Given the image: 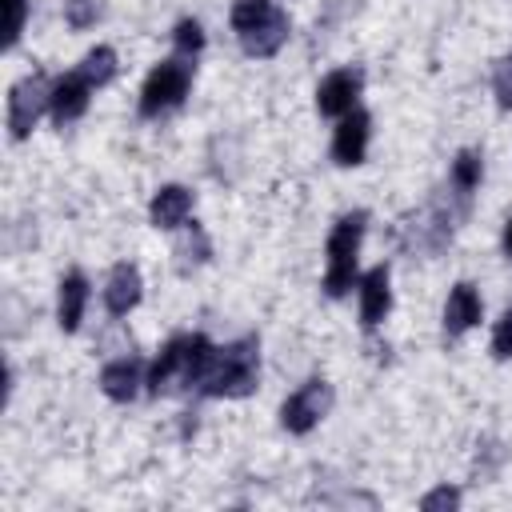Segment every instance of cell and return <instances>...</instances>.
I'll return each mask as SVG.
<instances>
[{
    "instance_id": "obj_16",
    "label": "cell",
    "mask_w": 512,
    "mask_h": 512,
    "mask_svg": "<svg viewBox=\"0 0 512 512\" xmlns=\"http://www.w3.org/2000/svg\"><path fill=\"white\" fill-rule=\"evenodd\" d=\"M84 304H88V280L80 272H68L60 280V296H56V320L64 332H76L84 320Z\"/></svg>"
},
{
    "instance_id": "obj_22",
    "label": "cell",
    "mask_w": 512,
    "mask_h": 512,
    "mask_svg": "<svg viewBox=\"0 0 512 512\" xmlns=\"http://www.w3.org/2000/svg\"><path fill=\"white\" fill-rule=\"evenodd\" d=\"M492 356L496 360H512V304L500 312V320L492 328Z\"/></svg>"
},
{
    "instance_id": "obj_3",
    "label": "cell",
    "mask_w": 512,
    "mask_h": 512,
    "mask_svg": "<svg viewBox=\"0 0 512 512\" xmlns=\"http://www.w3.org/2000/svg\"><path fill=\"white\" fill-rule=\"evenodd\" d=\"M364 212H348L332 224L328 232V268H324V288L328 296H344L356 280V256H360V240H364Z\"/></svg>"
},
{
    "instance_id": "obj_7",
    "label": "cell",
    "mask_w": 512,
    "mask_h": 512,
    "mask_svg": "<svg viewBox=\"0 0 512 512\" xmlns=\"http://www.w3.org/2000/svg\"><path fill=\"white\" fill-rule=\"evenodd\" d=\"M360 88H364V72L360 68H336L320 80L316 88V108L320 116H348L360 100Z\"/></svg>"
},
{
    "instance_id": "obj_25",
    "label": "cell",
    "mask_w": 512,
    "mask_h": 512,
    "mask_svg": "<svg viewBox=\"0 0 512 512\" xmlns=\"http://www.w3.org/2000/svg\"><path fill=\"white\" fill-rule=\"evenodd\" d=\"M456 504H460V492H456V488H448V484L432 488V492L420 500V508H424V512H440V508H456Z\"/></svg>"
},
{
    "instance_id": "obj_6",
    "label": "cell",
    "mask_w": 512,
    "mask_h": 512,
    "mask_svg": "<svg viewBox=\"0 0 512 512\" xmlns=\"http://www.w3.org/2000/svg\"><path fill=\"white\" fill-rule=\"evenodd\" d=\"M48 104H52V84L40 72L36 76H24L12 88V96H8V132H12V140H24L36 128V120H40V112Z\"/></svg>"
},
{
    "instance_id": "obj_24",
    "label": "cell",
    "mask_w": 512,
    "mask_h": 512,
    "mask_svg": "<svg viewBox=\"0 0 512 512\" xmlns=\"http://www.w3.org/2000/svg\"><path fill=\"white\" fill-rule=\"evenodd\" d=\"M24 12H28V0H8V24H4V48H12L24 32Z\"/></svg>"
},
{
    "instance_id": "obj_2",
    "label": "cell",
    "mask_w": 512,
    "mask_h": 512,
    "mask_svg": "<svg viewBox=\"0 0 512 512\" xmlns=\"http://www.w3.org/2000/svg\"><path fill=\"white\" fill-rule=\"evenodd\" d=\"M260 380V340L240 336L228 348H216V360L200 384L204 396H248Z\"/></svg>"
},
{
    "instance_id": "obj_12",
    "label": "cell",
    "mask_w": 512,
    "mask_h": 512,
    "mask_svg": "<svg viewBox=\"0 0 512 512\" xmlns=\"http://www.w3.org/2000/svg\"><path fill=\"white\" fill-rule=\"evenodd\" d=\"M480 312H484L480 292H476L468 280H460V284L448 292V300H444V332H448V336H464L472 324H480Z\"/></svg>"
},
{
    "instance_id": "obj_15",
    "label": "cell",
    "mask_w": 512,
    "mask_h": 512,
    "mask_svg": "<svg viewBox=\"0 0 512 512\" xmlns=\"http://www.w3.org/2000/svg\"><path fill=\"white\" fill-rule=\"evenodd\" d=\"M288 16L276 8L260 28H252V32H244L240 36V48L248 52V56H260V60H268V56H276L280 48H284V40H288Z\"/></svg>"
},
{
    "instance_id": "obj_26",
    "label": "cell",
    "mask_w": 512,
    "mask_h": 512,
    "mask_svg": "<svg viewBox=\"0 0 512 512\" xmlns=\"http://www.w3.org/2000/svg\"><path fill=\"white\" fill-rule=\"evenodd\" d=\"M500 244H504V256L512 260V216H508V224H504V236H500Z\"/></svg>"
},
{
    "instance_id": "obj_17",
    "label": "cell",
    "mask_w": 512,
    "mask_h": 512,
    "mask_svg": "<svg viewBox=\"0 0 512 512\" xmlns=\"http://www.w3.org/2000/svg\"><path fill=\"white\" fill-rule=\"evenodd\" d=\"M480 176H484V160L476 148H464L456 160H452V188L460 196H472L480 188Z\"/></svg>"
},
{
    "instance_id": "obj_19",
    "label": "cell",
    "mask_w": 512,
    "mask_h": 512,
    "mask_svg": "<svg viewBox=\"0 0 512 512\" xmlns=\"http://www.w3.org/2000/svg\"><path fill=\"white\" fill-rule=\"evenodd\" d=\"M272 12H276V4H272V0H236V4H232V12H228V20H232V32H236V36H244V32L260 28Z\"/></svg>"
},
{
    "instance_id": "obj_13",
    "label": "cell",
    "mask_w": 512,
    "mask_h": 512,
    "mask_svg": "<svg viewBox=\"0 0 512 512\" xmlns=\"http://www.w3.org/2000/svg\"><path fill=\"white\" fill-rule=\"evenodd\" d=\"M188 212H192V192H188L184 184H164V188H156V196H152V204H148V220H152L156 228H180V224L188 220Z\"/></svg>"
},
{
    "instance_id": "obj_20",
    "label": "cell",
    "mask_w": 512,
    "mask_h": 512,
    "mask_svg": "<svg viewBox=\"0 0 512 512\" xmlns=\"http://www.w3.org/2000/svg\"><path fill=\"white\" fill-rule=\"evenodd\" d=\"M172 44H176L180 56H196V52L204 48V28H200V20L184 16V20L172 28Z\"/></svg>"
},
{
    "instance_id": "obj_9",
    "label": "cell",
    "mask_w": 512,
    "mask_h": 512,
    "mask_svg": "<svg viewBox=\"0 0 512 512\" xmlns=\"http://www.w3.org/2000/svg\"><path fill=\"white\" fill-rule=\"evenodd\" d=\"M88 96H92V84L80 76V68L68 72V76H60V80L52 84V104H48L52 120H56V124H72V120H80L84 108H88Z\"/></svg>"
},
{
    "instance_id": "obj_18",
    "label": "cell",
    "mask_w": 512,
    "mask_h": 512,
    "mask_svg": "<svg viewBox=\"0 0 512 512\" xmlns=\"http://www.w3.org/2000/svg\"><path fill=\"white\" fill-rule=\"evenodd\" d=\"M80 76H84L92 88H104V84L116 76V52H112L108 44L84 52V60H80Z\"/></svg>"
},
{
    "instance_id": "obj_5",
    "label": "cell",
    "mask_w": 512,
    "mask_h": 512,
    "mask_svg": "<svg viewBox=\"0 0 512 512\" xmlns=\"http://www.w3.org/2000/svg\"><path fill=\"white\" fill-rule=\"evenodd\" d=\"M328 408H332V388H328V380L312 376V380H304V384L280 404V424H284L288 432L304 436V432H312V428L328 416Z\"/></svg>"
},
{
    "instance_id": "obj_8",
    "label": "cell",
    "mask_w": 512,
    "mask_h": 512,
    "mask_svg": "<svg viewBox=\"0 0 512 512\" xmlns=\"http://www.w3.org/2000/svg\"><path fill=\"white\" fill-rule=\"evenodd\" d=\"M368 132H372L368 112L352 108L348 116H340L336 136H332V160H336V164H344V168L364 164V152H368Z\"/></svg>"
},
{
    "instance_id": "obj_4",
    "label": "cell",
    "mask_w": 512,
    "mask_h": 512,
    "mask_svg": "<svg viewBox=\"0 0 512 512\" xmlns=\"http://www.w3.org/2000/svg\"><path fill=\"white\" fill-rule=\"evenodd\" d=\"M188 84H192V68L180 64V60H164L148 72L144 88H140V116H160L168 108H176L184 96H188Z\"/></svg>"
},
{
    "instance_id": "obj_11",
    "label": "cell",
    "mask_w": 512,
    "mask_h": 512,
    "mask_svg": "<svg viewBox=\"0 0 512 512\" xmlns=\"http://www.w3.org/2000/svg\"><path fill=\"white\" fill-rule=\"evenodd\" d=\"M392 308V288H388V268L376 264L360 276V324L376 328Z\"/></svg>"
},
{
    "instance_id": "obj_21",
    "label": "cell",
    "mask_w": 512,
    "mask_h": 512,
    "mask_svg": "<svg viewBox=\"0 0 512 512\" xmlns=\"http://www.w3.org/2000/svg\"><path fill=\"white\" fill-rule=\"evenodd\" d=\"M100 16V0H64V20L72 28H92Z\"/></svg>"
},
{
    "instance_id": "obj_14",
    "label": "cell",
    "mask_w": 512,
    "mask_h": 512,
    "mask_svg": "<svg viewBox=\"0 0 512 512\" xmlns=\"http://www.w3.org/2000/svg\"><path fill=\"white\" fill-rule=\"evenodd\" d=\"M144 380H148V376H144V364L132 360V356H128V360H112V364H104V372H100V388H104V396L116 400V404L132 400Z\"/></svg>"
},
{
    "instance_id": "obj_10",
    "label": "cell",
    "mask_w": 512,
    "mask_h": 512,
    "mask_svg": "<svg viewBox=\"0 0 512 512\" xmlns=\"http://www.w3.org/2000/svg\"><path fill=\"white\" fill-rule=\"evenodd\" d=\"M140 288H144V280H140V268L136 264H116L112 272H108V284H104V308L112 312V316H128L136 304H140Z\"/></svg>"
},
{
    "instance_id": "obj_1",
    "label": "cell",
    "mask_w": 512,
    "mask_h": 512,
    "mask_svg": "<svg viewBox=\"0 0 512 512\" xmlns=\"http://www.w3.org/2000/svg\"><path fill=\"white\" fill-rule=\"evenodd\" d=\"M212 360H216V344H212L208 336H200V332L172 336V340L160 348V356L152 360L144 384H148L152 396H168V392H176V388L204 384Z\"/></svg>"
},
{
    "instance_id": "obj_23",
    "label": "cell",
    "mask_w": 512,
    "mask_h": 512,
    "mask_svg": "<svg viewBox=\"0 0 512 512\" xmlns=\"http://www.w3.org/2000/svg\"><path fill=\"white\" fill-rule=\"evenodd\" d=\"M492 88H496V100L504 108H512V56L496 60V72H492Z\"/></svg>"
}]
</instances>
